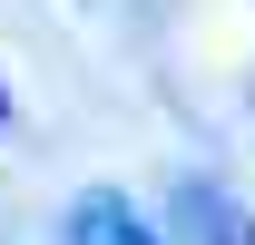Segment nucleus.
Returning a JSON list of instances; mask_svg holds the SVG:
<instances>
[{"label":"nucleus","mask_w":255,"mask_h":245,"mask_svg":"<svg viewBox=\"0 0 255 245\" xmlns=\"http://www.w3.org/2000/svg\"><path fill=\"white\" fill-rule=\"evenodd\" d=\"M69 245H157V226L128 206L118 186H89V196H69V226H59Z\"/></svg>","instance_id":"f03ea898"},{"label":"nucleus","mask_w":255,"mask_h":245,"mask_svg":"<svg viewBox=\"0 0 255 245\" xmlns=\"http://www.w3.org/2000/svg\"><path fill=\"white\" fill-rule=\"evenodd\" d=\"M177 236L187 245H255V216L236 206L216 177H177Z\"/></svg>","instance_id":"f257e3e1"},{"label":"nucleus","mask_w":255,"mask_h":245,"mask_svg":"<svg viewBox=\"0 0 255 245\" xmlns=\"http://www.w3.org/2000/svg\"><path fill=\"white\" fill-rule=\"evenodd\" d=\"M0 118H10V89H0Z\"/></svg>","instance_id":"7ed1b4c3"}]
</instances>
